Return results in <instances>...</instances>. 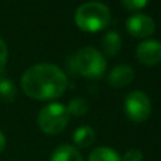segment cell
<instances>
[{"label": "cell", "mask_w": 161, "mask_h": 161, "mask_svg": "<svg viewBox=\"0 0 161 161\" xmlns=\"http://www.w3.org/2000/svg\"><path fill=\"white\" fill-rule=\"evenodd\" d=\"M67 85L64 71L50 62H40L27 68L21 76L24 93L37 100L57 99L65 92Z\"/></svg>", "instance_id": "cell-1"}, {"label": "cell", "mask_w": 161, "mask_h": 161, "mask_svg": "<svg viewBox=\"0 0 161 161\" xmlns=\"http://www.w3.org/2000/svg\"><path fill=\"white\" fill-rule=\"evenodd\" d=\"M75 23L80 30L96 33L110 23V10L100 2H86L76 8Z\"/></svg>", "instance_id": "cell-2"}, {"label": "cell", "mask_w": 161, "mask_h": 161, "mask_svg": "<svg viewBox=\"0 0 161 161\" xmlns=\"http://www.w3.org/2000/svg\"><path fill=\"white\" fill-rule=\"evenodd\" d=\"M74 67L86 78L99 79L106 71V58L96 48L83 47L74 55Z\"/></svg>", "instance_id": "cell-3"}, {"label": "cell", "mask_w": 161, "mask_h": 161, "mask_svg": "<svg viewBox=\"0 0 161 161\" xmlns=\"http://www.w3.org/2000/svg\"><path fill=\"white\" fill-rule=\"evenodd\" d=\"M38 126L47 134H58L69 122V112L64 103L54 102L44 106L37 117Z\"/></svg>", "instance_id": "cell-4"}, {"label": "cell", "mask_w": 161, "mask_h": 161, "mask_svg": "<svg viewBox=\"0 0 161 161\" xmlns=\"http://www.w3.org/2000/svg\"><path fill=\"white\" fill-rule=\"evenodd\" d=\"M125 112L131 122L143 123L148 119L151 113V102L144 92L133 91L126 96Z\"/></svg>", "instance_id": "cell-5"}, {"label": "cell", "mask_w": 161, "mask_h": 161, "mask_svg": "<svg viewBox=\"0 0 161 161\" xmlns=\"http://www.w3.org/2000/svg\"><path fill=\"white\" fill-rule=\"evenodd\" d=\"M137 59L146 67H153L161 62V42L158 40H144L136 48Z\"/></svg>", "instance_id": "cell-6"}, {"label": "cell", "mask_w": 161, "mask_h": 161, "mask_svg": "<svg viewBox=\"0 0 161 161\" xmlns=\"http://www.w3.org/2000/svg\"><path fill=\"white\" fill-rule=\"evenodd\" d=\"M126 28L134 37H148L156 30V23L150 16L137 13L126 20Z\"/></svg>", "instance_id": "cell-7"}, {"label": "cell", "mask_w": 161, "mask_h": 161, "mask_svg": "<svg viewBox=\"0 0 161 161\" xmlns=\"http://www.w3.org/2000/svg\"><path fill=\"white\" fill-rule=\"evenodd\" d=\"M134 69L126 64L117 65L109 72L108 83L112 88H125L134 79Z\"/></svg>", "instance_id": "cell-8"}, {"label": "cell", "mask_w": 161, "mask_h": 161, "mask_svg": "<svg viewBox=\"0 0 161 161\" xmlns=\"http://www.w3.org/2000/svg\"><path fill=\"white\" fill-rule=\"evenodd\" d=\"M95 139H96V134L95 130L91 126H79L72 134V140L74 144L78 148H88L93 144Z\"/></svg>", "instance_id": "cell-9"}, {"label": "cell", "mask_w": 161, "mask_h": 161, "mask_svg": "<svg viewBox=\"0 0 161 161\" xmlns=\"http://www.w3.org/2000/svg\"><path fill=\"white\" fill-rule=\"evenodd\" d=\"M50 161H83V158L74 146L61 144L53 151Z\"/></svg>", "instance_id": "cell-10"}, {"label": "cell", "mask_w": 161, "mask_h": 161, "mask_svg": "<svg viewBox=\"0 0 161 161\" xmlns=\"http://www.w3.org/2000/svg\"><path fill=\"white\" fill-rule=\"evenodd\" d=\"M102 48L106 55L114 57L122 48V37H120V34L116 33L114 30L105 33V36L102 38Z\"/></svg>", "instance_id": "cell-11"}, {"label": "cell", "mask_w": 161, "mask_h": 161, "mask_svg": "<svg viewBox=\"0 0 161 161\" xmlns=\"http://www.w3.org/2000/svg\"><path fill=\"white\" fill-rule=\"evenodd\" d=\"M88 161H122V156L110 147H96L89 154Z\"/></svg>", "instance_id": "cell-12"}, {"label": "cell", "mask_w": 161, "mask_h": 161, "mask_svg": "<svg viewBox=\"0 0 161 161\" xmlns=\"http://www.w3.org/2000/svg\"><path fill=\"white\" fill-rule=\"evenodd\" d=\"M17 89L14 83L6 75H0V99L4 102H13L16 99Z\"/></svg>", "instance_id": "cell-13"}, {"label": "cell", "mask_w": 161, "mask_h": 161, "mask_svg": "<svg viewBox=\"0 0 161 161\" xmlns=\"http://www.w3.org/2000/svg\"><path fill=\"white\" fill-rule=\"evenodd\" d=\"M88 108H89V105L83 97H75L67 106L69 114H74V116H82V114H85L88 112Z\"/></svg>", "instance_id": "cell-14"}, {"label": "cell", "mask_w": 161, "mask_h": 161, "mask_svg": "<svg viewBox=\"0 0 161 161\" xmlns=\"http://www.w3.org/2000/svg\"><path fill=\"white\" fill-rule=\"evenodd\" d=\"M143 153L137 148H130L122 156V161H143Z\"/></svg>", "instance_id": "cell-15"}, {"label": "cell", "mask_w": 161, "mask_h": 161, "mask_svg": "<svg viewBox=\"0 0 161 161\" xmlns=\"http://www.w3.org/2000/svg\"><path fill=\"white\" fill-rule=\"evenodd\" d=\"M148 0H122V4L125 6L127 10H131V11H136V10H140L143 8L146 4H147Z\"/></svg>", "instance_id": "cell-16"}, {"label": "cell", "mask_w": 161, "mask_h": 161, "mask_svg": "<svg viewBox=\"0 0 161 161\" xmlns=\"http://www.w3.org/2000/svg\"><path fill=\"white\" fill-rule=\"evenodd\" d=\"M7 58H8V50L4 40L0 38V71L4 69L6 64H7Z\"/></svg>", "instance_id": "cell-17"}, {"label": "cell", "mask_w": 161, "mask_h": 161, "mask_svg": "<svg viewBox=\"0 0 161 161\" xmlns=\"http://www.w3.org/2000/svg\"><path fill=\"white\" fill-rule=\"evenodd\" d=\"M4 147H6V136L3 134V131L0 130V153L4 150Z\"/></svg>", "instance_id": "cell-18"}]
</instances>
